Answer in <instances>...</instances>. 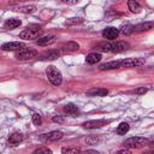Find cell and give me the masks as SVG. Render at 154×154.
<instances>
[{
    "instance_id": "f546056e",
    "label": "cell",
    "mask_w": 154,
    "mask_h": 154,
    "mask_svg": "<svg viewBox=\"0 0 154 154\" xmlns=\"http://www.w3.org/2000/svg\"><path fill=\"white\" fill-rule=\"evenodd\" d=\"M147 93V89L146 88H140V89H136L135 90V94H144Z\"/></svg>"
},
{
    "instance_id": "8992f818",
    "label": "cell",
    "mask_w": 154,
    "mask_h": 154,
    "mask_svg": "<svg viewBox=\"0 0 154 154\" xmlns=\"http://www.w3.org/2000/svg\"><path fill=\"white\" fill-rule=\"evenodd\" d=\"M35 57H37V51H35L32 48L24 47V48L16 52V58L18 60H29V59H32Z\"/></svg>"
},
{
    "instance_id": "d4e9b609",
    "label": "cell",
    "mask_w": 154,
    "mask_h": 154,
    "mask_svg": "<svg viewBox=\"0 0 154 154\" xmlns=\"http://www.w3.org/2000/svg\"><path fill=\"white\" fill-rule=\"evenodd\" d=\"M32 154H52V150L47 147H41V148H37L36 150H34Z\"/></svg>"
},
{
    "instance_id": "52a82bcc",
    "label": "cell",
    "mask_w": 154,
    "mask_h": 154,
    "mask_svg": "<svg viewBox=\"0 0 154 154\" xmlns=\"http://www.w3.org/2000/svg\"><path fill=\"white\" fill-rule=\"evenodd\" d=\"M63 138V132L61 131H49L47 134L40 135V140L42 142H53Z\"/></svg>"
},
{
    "instance_id": "6da1fadb",
    "label": "cell",
    "mask_w": 154,
    "mask_h": 154,
    "mask_svg": "<svg viewBox=\"0 0 154 154\" xmlns=\"http://www.w3.org/2000/svg\"><path fill=\"white\" fill-rule=\"evenodd\" d=\"M146 60L143 58H128L123 60H113L99 66L100 70H114V69H123V67H137L144 65Z\"/></svg>"
},
{
    "instance_id": "d6a6232c",
    "label": "cell",
    "mask_w": 154,
    "mask_h": 154,
    "mask_svg": "<svg viewBox=\"0 0 154 154\" xmlns=\"http://www.w3.org/2000/svg\"><path fill=\"white\" fill-rule=\"evenodd\" d=\"M147 146H149V147L154 148V141H152V142H148V144H147Z\"/></svg>"
},
{
    "instance_id": "30bf717a",
    "label": "cell",
    "mask_w": 154,
    "mask_h": 154,
    "mask_svg": "<svg viewBox=\"0 0 154 154\" xmlns=\"http://www.w3.org/2000/svg\"><path fill=\"white\" fill-rule=\"evenodd\" d=\"M24 43L23 42H18V41H12V42H6L1 46L2 51H19L22 48H24Z\"/></svg>"
},
{
    "instance_id": "9c48e42d",
    "label": "cell",
    "mask_w": 154,
    "mask_h": 154,
    "mask_svg": "<svg viewBox=\"0 0 154 154\" xmlns=\"http://www.w3.org/2000/svg\"><path fill=\"white\" fill-rule=\"evenodd\" d=\"M108 122L105 119H96V120H88L83 123V126L85 129H99L102 128L103 125H106Z\"/></svg>"
},
{
    "instance_id": "4fadbf2b",
    "label": "cell",
    "mask_w": 154,
    "mask_h": 154,
    "mask_svg": "<svg viewBox=\"0 0 154 154\" xmlns=\"http://www.w3.org/2000/svg\"><path fill=\"white\" fill-rule=\"evenodd\" d=\"M55 38H57L55 36L48 35V36H42V37H40L36 42H37L38 46H48V45L54 43V42H55Z\"/></svg>"
},
{
    "instance_id": "83f0119b",
    "label": "cell",
    "mask_w": 154,
    "mask_h": 154,
    "mask_svg": "<svg viewBox=\"0 0 154 154\" xmlns=\"http://www.w3.org/2000/svg\"><path fill=\"white\" fill-rule=\"evenodd\" d=\"M52 120H53L54 123H63V122H64V118H63L61 116H54V117L52 118Z\"/></svg>"
},
{
    "instance_id": "cb8c5ba5",
    "label": "cell",
    "mask_w": 154,
    "mask_h": 154,
    "mask_svg": "<svg viewBox=\"0 0 154 154\" xmlns=\"http://www.w3.org/2000/svg\"><path fill=\"white\" fill-rule=\"evenodd\" d=\"M36 10V7L34 5H30V6H19L17 7V11L19 12H23V13H31Z\"/></svg>"
},
{
    "instance_id": "2e32d148",
    "label": "cell",
    "mask_w": 154,
    "mask_h": 154,
    "mask_svg": "<svg viewBox=\"0 0 154 154\" xmlns=\"http://www.w3.org/2000/svg\"><path fill=\"white\" fill-rule=\"evenodd\" d=\"M101 54L100 53H89L87 57H85V61L88 63V64H90V65H94V64H96V63H99L100 60H101Z\"/></svg>"
},
{
    "instance_id": "3957f363",
    "label": "cell",
    "mask_w": 154,
    "mask_h": 154,
    "mask_svg": "<svg viewBox=\"0 0 154 154\" xmlns=\"http://www.w3.org/2000/svg\"><path fill=\"white\" fill-rule=\"evenodd\" d=\"M46 73H47V77L49 79V82L53 84V85H60L61 82H63V76H61V72L53 65L48 66L47 70H46Z\"/></svg>"
},
{
    "instance_id": "1f68e13d",
    "label": "cell",
    "mask_w": 154,
    "mask_h": 154,
    "mask_svg": "<svg viewBox=\"0 0 154 154\" xmlns=\"http://www.w3.org/2000/svg\"><path fill=\"white\" fill-rule=\"evenodd\" d=\"M81 154H99V152L93 150V149H89V150H85V152H83V153H81Z\"/></svg>"
},
{
    "instance_id": "44dd1931",
    "label": "cell",
    "mask_w": 154,
    "mask_h": 154,
    "mask_svg": "<svg viewBox=\"0 0 154 154\" xmlns=\"http://www.w3.org/2000/svg\"><path fill=\"white\" fill-rule=\"evenodd\" d=\"M132 31H134V25H131V24H123L119 28V32H122L124 35H130Z\"/></svg>"
},
{
    "instance_id": "ac0fdd59",
    "label": "cell",
    "mask_w": 154,
    "mask_h": 154,
    "mask_svg": "<svg viewBox=\"0 0 154 154\" xmlns=\"http://www.w3.org/2000/svg\"><path fill=\"white\" fill-rule=\"evenodd\" d=\"M20 24H22L20 19H17V18H11V19L6 20V23H5V28H7V29H14V28L19 26Z\"/></svg>"
},
{
    "instance_id": "484cf974",
    "label": "cell",
    "mask_w": 154,
    "mask_h": 154,
    "mask_svg": "<svg viewBox=\"0 0 154 154\" xmlns=\"http://www.w3.org/2000/svg\"><path fill=\"white\" fill-rule=\"evenodd\" d=\"M99 141H100V138L96 137V136H90V137H87V138H85V143H87V144H90V146L96 144Z\"/></svg>"
},
{
    "instance_id": "603a6c76",
    "label": "cell",
    "mask_w": 154,
    "mask_h": 154,
    "mask_svg": "<svg viewBox=\"0 0 154 154\" xmlns=\"http://www.w3.org/2000/svg\"><path fill=\"white\" fill-rule=\"evenodd\" d=\"M129 131V124L128 123H120L117 128V134L119 135H125Z\"/></svg>"
},
{
    "instance_id": "7c38bea8",
    "label": "cell",
    "mask_w": 154,
    "mask_h": 154,
    "mask_svg": "<svg viewBox=\"0 0 154 154\" xmlns=\"http://www.w3.org/2000/svg\"><path fill=\"white\" fill-rule=\"evenodd\" d=\"M78 48H79V45H78L77 42L70 41V42H67V43L63 45V46H61V48H60V51H61V53H69V52L77 51Z\"/></svg>"
},
{
    "instance_id": "ba28073f",
    "label": "cell",
    "mask_w": 154,
    "mask_h": 154,
    "mask_svg": "<svg viewBox=\"0 0 154 154\" xmlns=\"http://www.w3.org/2000/svg\"><path fill=\"white\" fill-rule=\"evenodd\" d=\"M119 35V29L117 28H113V26H108L103 31H102V36L106 38V40H109V41H113L118 37Z\"/></svg>"
},
{
    "instance_id": "4dcf8cb0",
    "label": "cell",
    "mask_w": 154,
    "mask_h": 154,
    "mask_svg": "<svg viewBox=\"0 0 154 154\" xmlns=\"http://www.w3.org/2000/svg\"><path fill=\"white\" fill-rule=\"evenodd\" d=\"M117 154H131V152L129 149H120V150H118Z\"/></svg>"
},
{
    "instance_id": "ffe728a7",
    "label": "cell",
    "mask_w": 154,
    "mask_h": 154,
    "mask_svg": "<svg viewBox=\"0 0 154 154\" xmlns=\"http://www.w3.org/2000/svg\"><path fill=\"white\" fill-rule=\"evenodd\" d=\"M81 149L78 147H64L61 148V154H79Z\"/></svg>"
},
{
    "instance_id": "9a60e30c",
    "label": "cell",
    "mask_w": 154,
    "mask_h": 154,
    "mask_svg": "<svg viewBox=\"0 0 154 154\" xmlns=\"http://www.w3.org/2000/svg\"><path fill=\"white\" fill-rule=\"evenodd\" d=\"M154 26V23L152 22H146V23H141V24H137L134 26V31L136 32H140V31H147L149 29H152Z\"/></svg>"
},
{
    "instance_id": "7a4b0ae2",
    "label": "cell",
    "mask_w": 154,
    "mask_h": 154,
    "mask_svg": "<svg viewBox=\"0 0 154 154\" xmlns=\"http://www.w3.org/2000/svg\"><path fill=\"white\" fill-rule=\"evenodd\" d=\"M129 48V43L125 41H116V42H102L99 43L96 49L100 52H112V53H119L123 51H126Z\"/></svg>"
},
{
    "instance_id": "8fae6325",
    "label": "cell",
    "mask_w": 154,
    "mask_h": 154,
    "mask_svg": "<svg viewBox=\"0 0 154 154\" xmlns=\"http://www.w3.org/2000/svg\"><path fill=\"white\" fill-rule=\"evenodd\" d=\"M61 54V51L60 49H51L48 52H45L42 55H41V60H53V59H57L59 55Z\"/></svg>"
},
{
    "instance_id": "836d02e7",
    "label": "cell",
    "mask_w": 154,
    "mask_h": 154,
    "mask_svg": "<svg viewBox=\"0 0 154 154\" xmlns=\"http://www.w3.org/2000/svg\"><path fill=\"white\" fill-rule=\"evenodd\" d=\"M144 154H154V149H152V150H149V152H146Z\"/></svg>"
},
{
    "instance_id": "d6986e66",
    "label": "cell",
    "mask_w": 154,
    "mask_h": 154,
    "mask_svg": "<svg viewBox=\"0 0 154 154\" xmlns=\"http://www.w3.org/2000/svg\"><path fill=\"white\" fill-rule=\"evenodd\" d=\"M128 6H129V10L131 11V12H134V13H138L140 11H141V5L137 2V1H134V0H130V1H128Z\"/></svg>"
},
{
    "instance_id": "5bb4252c",
    "label": "cell",
    "mask_w": 154,
    "mask_h": 154,
    "mask_svg": "<svg viewBox=\"0 0 154 154\" xmlns=\"http://www.w3.org/2000/svg\"><path fill=\"white\" fill-rule=\"evenodd\" d=\"M108 94V90L105 88H94L87 91L88 96H106Z\"/></svg>"
},
{
    "instance_id": "4316f807",
    "label": "cell",
    "mask_w": 154,
    "mask_h": 154,
    "mask_svg": "<svg viewBox=\"0 0 154 154\" xmlns=\"http://www.w3.org/2000/svg\"><path fill=\"white\" fill-rule=\"evenodd\" d=\"M32 123H34L35 125H41L42 118H41V116H40L38 113H34V114H32Z\"/></svg>"
},
{
    "instance_id": "7402d4cb",
    "label": "cell",
    "mask_w": 154,
    "mask_h": 154,
    "mask_svg": "<svg viewBox=\"0 0 154 154\" xmlns=\"http://www.w3.org/2000/svg\"><path fill=\"white\" fill-rule=\"evenodd\" d=\"M64 112L65 113H69V114H75L78 112V107L73 103H67L64 106Z\"/></svg>"
},
{
    "instance_id": "e0dca14e",
    "label": "cell",
    "mask_w": 154,
    "mask_h": 154,
    "mask_svg": "<svg viewBox=\"0 0 154 154\" xmlns=\"http://www.w3.org/2000/svg\"><path fill=\"white\" fill-rule=\"evenodd\" d=\"M22 141H23V135H22L20 132H13V134L10 136V138H8V143H10L11 146H17V144H19Z\"/></svg>"
},
{
    "instance_id": "5b68a950",
    "label": "cell",
    "mask_w": 154,
    "mask_h": 154,
    "mask_svg": "<svg viewBox=\"0 0 154 154\" xmlns=\"http://www.w3.org/2000/svg\"><path fill=\"white\" fill-rule=\"evenodd\" d=\"M148 142L149 141L147 138L136 136V137H130V138L125 140L124 146H125V148H141V147L148 144Z\"/></svg>"
},
{
    "instance_id": "277c9868",
    "label": "cell",
    "mask_w": 154,
    "mask_h": 154,
    "mask_svg": "<svg viewBox=\"0 0 154 154\" xmlns=\"http://www.w3.org/2000/svg\"><path fill=\"white\" fill-rule=\"evenodd\" d=\"M42 35V29L41 28H26L25 30H23L19 34L20 38L24 40H35V38H40Z\"/></svg>"
},
{
    "instance_id": "f1b7e54d",
    "label": "cell",
    "mask_w": 154,
    "mask_h": 154,
    "mask_svg": "<svg viewBox=\"0 0 154 154\" xmlns=\"http://www.w3.org/2000/svg\"><path fill=\"white\" fill-rule=\"evenodd\" d=\"M81 22H82V20H81V18H71L70 20H67V22H66V24H69V25H70V24H73V23H81Z\"/></svg>"
}]
</instances>
